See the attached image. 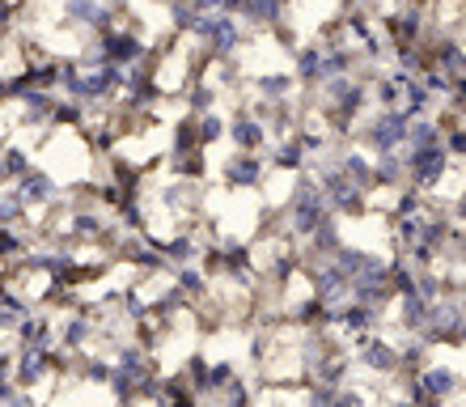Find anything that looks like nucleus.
Returning a JSON list of instances; mask_svg holds the SVG:
<instances>
[{"label": "nucleus", "mask_w": 466, "mask_h": 407, "mask_svg": "<svg viewBox=\"0 0 466 407\" xmlns=\"http://www.w3.org/2000/svg\"><path fill=\"white\" fill-rule=\"evenodd\" d=\"M191 38L208 51L212 60H238V51L250 43L246 25L229 13H199L196 25H191Z\"/></svg>", "instance_id": "obj_1"}, {"label": "nucleus", "mask_w": 466, "mask_h": 407, "mask_svg": "<svg viewBox=\"0 0 466 407\" xmlns=\"http://www.w3.org/2000/svg\"><path fill=\"white\" fill-rule=\"evenodd\" d=\"M102 60V64H119V68H132V64H148V43L140 35V25H111L106 35L94 38V47L86 51V64Z\"/></svg>", "instance_id": "obj_2"}, {"label": "nucleus", "mask_w": 466, "mask_h": 407, "mask_svg": "<svg viewBox=\"0 0 466 407\" xmlns=\"http://www.w3.org/2000/svg\"><path fill=\"white\" fill-rule=\"evenodd\" d=\"M327 217H335V212H331V204H327V196H322L319 178H314V174H301L293 187V199H289V225H293V234L314 238Z\"/></svg>", "instance_id": "obj_3"}, {"label": "nucleus", "mask_w": 466, "mask_h": 407, "mask_svg": "<svg viewBox=\"0 0 466 407\" xmlns=\"http://www.w3.org/2000/svg\"><path fill=\"white\" fill-rule=\"evenodd\" d=\"M322 94H327V119L335 124V132H352L369 107V86L360 76H335L322 86Z\"/></svg>", "instance_id": "obj_4"}, {"label": "nucleus", "mask_w": 466, "mask_h": 407, "mask_svg": "<svg viewBox=\"0 0 466 407\" xmlns=\"http://www.w3.org/2000/svg\"><path fill=\"white\" fill-rule=\"evenodd\" d=\"M407 119L403 111H378L369 124H360V140L373 158H386V153H403L407 148Z\"/></svg>", "instance_id": "obj_5"}, {"label": "nucleus", "mask_w": 466, "mask_h": 407, "mask_svg": "<svg viewBox=\"0 0 466 407\" xmlns=\"http://www.w3.org/2000/svg\"><path fill=\"white\" fill-rule=\"evenodd\" d=\"M60 22L68 30H81V35H106L111 25H119V13L106 5V0H64L60 5Z\"/></svg>", "instance_id": "obj_6"}, {"label": "nucleus", "mask_w": 466, "mask_h": 407, "mask_svg": "<svg viewBox=\"0 0 466 407\" xmlns=\"http://www.w3.org/2000/svg\"><path fill=\"white\" fill-rule=\"evenodd\" d=\"M403 161H407V187H416V191L441 187V178L450 174V153H445V145L441 148H407Z\"/></svg>", "instance_id": "obj_7"}, {"label": "nucleus", "mask_w": 466, "mask_h": 407, "mask_svg": "<svg viewBox=\"0 0 466 407\" xmlns=\"http://www.w3.org/2000/svg\"><path fill=\"white\" fill-rule=\"evenodd\" d=\"M17 196L25 199V209H30V217H35V212H47V209H56V204H60V196H64V183L60 178H56V174L51 170H43V166H30V174H25V178H17Z\"/></svg>", "instance_id": "obj_8"}, {"label": "nucleus", "mask_w": 466, "mask_h": 407, "mask_svg": "<svg viewBox=\"0 0 466 407\" xmlns=\"http://www.w3.org/2000/svg\"><path fill=\"white\" fill-rule=\"evenodd\" d=\"M221 178L229 191H258L268 183V161H263V153H229L221 166Z\"/></svg>", "instance_id": "obj_9"}, {"label": "nucleus", "mask_w": 466, "mask_h": 407, "mask_svg": "<svg viewBox=\"0 0 466 407\" xmlns=\"http://www.w3.org/2000/svg\"><path fill=\"white\" fill-rule=\"evenodd\" d=\"M56 352H60V348H56ZM56 352L17 348V357H13V382H17V391H35V386L47 382V373L56 370Z\"/></svg>", "instance_id": "obj_10"}, {"label": "nucleus", "mask_w": 466, "mask_h": 407, "mask_svg": "<svg viewBox=\"0 0 466 407\" xmlns=\"http://www.w3.org/2000/svg\"><path fill=\"white\" fill-rule=\"evenodd\" d=\"M229 140H233V153H263L271 132L263 119L250 115V107H242V111H233V119H229Z\"/></svg>", "instance_id": "obj_11"}, {"label": "nucleus", "mask_w": 466, "mask_h": 407, "mask_svg": "<svg viewBox=\"0 0 466 407\" xmlns=\"http://www.w3.org/2000/svg\"><path fill=\"white\" fill-rule=\"evenodd\" d=\"M386 35H390L394 51H407V47H420V38H424V17L420 9H399V13H386Z\"/></svg>", "instance_id": "obj_12"}, {"label": "nucleus", "mask_w": 466, "mask_h": 407, "mask_svg": "<svg viewBox=\"0 0 466 407\" xmlns=\"http://www.w3.org/2000/svg\"><path fill=\"white\" fill-rule=\"evenodd\" d=\"M284 17H289V0H246V9L238 13L246 30H284Z\"/></svg>", "instance_id": "obj_13"}, {"label": "nucleus", "mask_w": 466, "mask_h": 407, "mask_svg": "<svg viewBox=\"0 0 466 407\" xmlns=\"http://www.w3.org/2000/svg\"><path fill=\"white\" fill-rule=\"evenodd\" d=\"M94 335H98V322L89 319L86 310H73V314H68V319L60 322V331H56V340H60L64 352H81V348H86L89 340H94Z\"/></svg>", "instance_id": "obj_14"}, {"label": "nucleus", "mask_w": 466, "mask_h": 407, "mask_svg": "<svg viewBox=\"0 0 466 407\" xmlns=\"http://www.w3.org/2000/svg\"><path fill=\"white\" fill-rule=\"evenodd\" d=\"M293 76H297V86H306V89L322 86V43H306V47L293 51Z\"/></svg>", "instance_id": "obj_15"}, {"label": "nucleus", "mask_w": 466, "mask_h": 407, "mask_svg": "<svg viewBox=\"0 0 466 407\" xmlns=\"http://www.w3.org/2000/svg\"><path fill=\"white\" fill-rule=\"evenodd\" d=\"M271 166H276V170H289V174H301V170H309V153L301 148V140L289 132V136H280V140H271Z\"/></svg>", "instance_id": "obj_16"}, {"label": "nucleus", "mask_w": 466, "mask_h": 407, "mask_svg": "<svg viewBox=\"0 0 466 407\" xmlns=\"http://www.w3.org/2000/svg\"><path fill=\"white\" fill-rule=\"evenodd\" d=\"M250 89H255V98H263V102H293L297 76L293 73H258V76H250Z\"/></svg>", "instance_id": "obj_17"}, {"label": "nucleus", "mask_w": 466, "mask_h": 407, "mask_svg": "<svg viewBox=\"0 0 466 407\" xmlns=\"http://www.w3.org/2000/svg\"><path fill=\"white\" fill-rule=\"evenodd\" d=\"M445 145V124L441 119H416V124L407 127V148H441ZM403 148V153H407Z\"/></svg>", "instance_id": "obj_18"}, {"label": "nucleus", "mask_w": 466, "mask_h": 407, "mask_svg": "<svg viewBox=\"0 0 466 407\" xmlns=\"http://www.w3.org/2000/svg\"><path fill=\"white\" fill-rule=\"evenodd\" d=\"M339 166H344L348 183L360 187V191H373V158H369L365 148H352V153H344L339 158Z\"/></svg>", "instance_id": "obj_19"}, {"label": "nucleus", "mask_w": 466, "mask_h": 407, "mask_svg": "<svg viewBox=\"0 0 466 407\" xmlns=\"http://www.w3.org/2000/svg\"><path fill=\"white\" fill-rule=\"evenodd\" d=\"M157 247L166 255V263H174V268H191V259H199L196 234H178V238H166V242L157 238Z\"/></svg>", "instance_id": "obj_20"}, {"label": "nucleus", "mask_w": 466, "mask_h": 407, "mask_svg": "<svg viewBox=\"0 0 466 407\" xmlns=\"http://www.w3.org/2000/svg\"><path fill=\"white\" fill-rule=\"evenodd\" d=\"M25 221H30V209L17 196V187H0V229H22Z\"/></svg>", "instance_id": "obj_21"}, {"label": "nucleus", "mask_w": 466, "mask_h": 407, "mask_svg": "<svg viewBox=\"0 0 466 407\" xmlns=\"http://www.w3.org/2000/svg\"><path fill=\"white\" fill-rule=\"evenodd\" d=\"M170 174L174 178H183V183H204V174H208V158H204V148H196V153H174Z\"/></svg>", "instance_id": "obj_22"}, {"label": "nucleus", "mask_w": 466, "mask_h": 407, "mask_svg": "<svg viewBox=\"0 0 466 407\" xmlns=\"http://www.w3.org/2000/svg\"><path fill=\"white\" fill-rule=\"evenodd\" d=\"M403 178H407L403 153H386V158H373V187H403Z\"/></svg>", "instance_id": "obj_23"}, {"label": "nucleus", "mask_w": 466, "mask_h": 407, "mask_svg": "<svg viewBox=\"0 0 466 407\" xmlns=\"http://www.w3.org/2000/svg\"><path fill=\"white\" fill-rule=\"evenodd\" d=\"M25 86L60 94V60H35V64L25 60Z\"/></svg>", "instance_id": "obj_24"}, {"label": "nucleus", "mask_w": 466, "mask_h": 407, "mask_svg": "<svg viewBox=\"0 0 466 407\" xmlns=\"http://www.w3.org/2000/svg\"><path fill=\"white\" fill-rule=\"evenodd\" d=\"M399 111H403L407 124H416V119H429V111H432V94H429L424 86H420V81H411V86H407V94H403V107H399Z\"/></svg>", "instance_id": "obj_25"}, {"label": "nucleus", "mask_w": 466, "mask_h": 407, "mask_svg": "<svg viewBox=\"0 0 466 407\" xmlns=\"http://www.w3.org/2000/svg\"><path fill=\"white\" fill-rule=\"evenodd\" d=\"M196 127H199V148H212V145H221L225 136H229V115L208 111V115H199L196 119Z\"/></svg>", "instance_id": "obj_26"}, {"label": "nucleus", "mask_w": 466, "mask_h": 407, "mask_svg": "<svg viewBox=\"0 0 466 407\" xmlns=\"http://www.w3.org/2000/svg\"><path fill=\"white\" fill-rule=\"evenodd\" d=\"M30 255V238L22 229H0V268H13Z\"/></svg>", "instance_id": "obj_27"}, {"label": "nucleus", "mask_w": 466, "mask_h": 407, "mask_svg": "<svg viewBox=\"0 0 466 407\" xmlns=\"http://www.w3.org/2000/svg\"><path fill=\"white\" fill-rule=\"evenodd\" d=\"M166 17H170V30L174 35H191V25H196V5L191 0H166Z\"/></svg>", "instance_id": "obj_28"}, {"label": "nucleus", "mask_w": 466, "mask_h": 407, "mask_svg": "<svg viewBox=\"0 0 466 407\" xmlns=\"http://www.w3.org/2000/svg\"><path fill=\"white\" fill-rule=\"evenodd\" d=\"M187 111L196 115H208V111H217V86H208V81H196V86L187 89Z\"/></svg>", "instance_id": "obj_29"}, {"label": "nucleus", "mask_w": 466, "mask_h": 407, "mask_svg": "<svg viewBox=\"0 0 466 407\" xmlns=\"http://www.w3.org/2000/svg\"><path fill=\"white\" fill-rule=\"evenodd\" d=\"M0 161H5V174H9V183H17V178H25L30 174V153H25L22 145H5V153H0Z\"/></svg>", "instance_id": "obj_30"}, {"label": "nucleus", "mask_w": 466, "mask_h": 407, "mask_svg": "<svg viewBox=\"0 0 466 407\" xmlns=\"http://www.w3.org/2000/svg\"><path fill=\"white\" fill-rule=\"evenodd\" d=\"M199 148V127H196V115H187L183 124L174 127V140H170V158L174 153H196Z\"/></svg>", "instance_id": "obj_31"}, {"label": "nucleus", "mask_w": 466, "mask_h": 407, "mask_svg": "<svg viewBox=\"0 0 466 407\" xmlns=\"http://www.w3.org/2000/svg\"><path fill=\"white\" fill-rule=\"evenodd\" d=\"M170 276H174V284H178L187 297H204V293H208V280H204V271H199L196 263H191V268H174Z\"/></svg>", "instance_id": "obj_32"}, {"label": "nucleus", "mask_w": 466, "mask_h": 407, "mask_svg": "<svg viewBox=\"0 0 466 407\" xmlns=\"http://www.w3.org/2000/svg\"><path fill=\"white\" fill-rule=\"evenodd\" d=\"M360 361H365L369 370H390L394 365V352L381 340H360Z\"/></svg>", "instance_id": "obj_33"}, {"label": "nucleus", "mask_w": 466, "mask_h": 407, "mask_svg": "<svg viewBox=\"0 0 466 407\" xmlns=\"http://www.w3.org/2000/svg\"><path fill=\"white\" fill-rule=\"evenodd\" d=\"M314 250L319 255H339V225H335V217H327V221L319 225V234H314Z\"/></svg>", "instance_id": "obj_34"}, {"label": "nucleus", "mask_w": 466, "mask_h": 407, "mask_svg": "<svg viewBox=\"0 0 466 407\" xmlns=\"http://www.w3.org/2000/svg\"><path fill=\"white\" fill-rule=\"evenodd\" d=\"M454 81H458V76L441 73V68H424V73H420V86L429 89L432 98H437V94H441V98H450V94H454Z\"/></svg>", "instance_id": "obj_35"}, {"label": "nucleus", "mask_w": 466, "mask_h": 407, "mask_svg": "<svg viewBox=\"0 0 466 407\" xmlns=\"http://www.w3.org/2000/svg\"><path fill=\"white\" fill-rule=\"evenodd\" d=\"M420 212H424V191L403 187V191L394 196V217H420Z\"/></svg>", "instance_id": "obj_36"}, {"label": "nucleus", "mask_w": 466, "mask_h": 407, "mask_svg": "<svg viewBox=\"0 0 466 407\" xmlns=\"http://www.w3.org/2000/svg\"><path fill=\"white\" fill-rule=\"evenodd\" d=\"M119 221L127 225V229H136V234H145V209H140V199H136V196H123Z\"/></svg>", "instance_id": "obj_37"}, {"label": "nucleus", "mask_w": 466, "mask_h": 407, "mask_svg": "<svg viewBox=\"0 0 466 407\" xmlns=\"http://www.w3.org/2000/svg\"><path fill=\"white\" fill-rule=\"evenodd\" d=\"M297 140H301V148H306L309 158H322L327 148H331V140H327V132H314V127H297Z\"/></svg>", "instance_id": "obj_38"}, {"label": "nucleus", "mask_w": 466, "mask_h": 407, "mask_svg": "<svg viewBox=\"0 0 466 407\" xmlns=\"http://www.w3.org/2000/svg\"><path fill=\"white\" fill-rule=\"evenodd\" d=\"M445 153H450V161L466 158V124H454L450 132H445Z\"/></svg>", "instance_id": "obj_39"}, {"label": "nucleus", "mask_w": 466, "mask_h": 407, "mask_svg": "<svg viewBox=\"0 0 466 407\" xmlns=\"http://www.w3.org/2000/svg\"><path fill=\"white\" fill-rule=\"evenodd\" d=\"M13 13H17V5H13V0H0V35L13 25Z\"/></svg>", "instance_id": "obj_40"}, {"label": "nucleus", "mask_w": 466, "mask_h": 407, "mask_svg": "<svg viewBox=\"0 0 466 407\" xmlns=\"http://www.w3.org/2000/svg\"><path fill=\"white\" fill-rule=\"evenodd\" d=\"M13 395H17V382H13V378H0V407H9Z\"/></svg>", "instance_id": "obj_41"}, {"label": "nucleus", "mask_w": 466, "mask_h": 407, "mask_svg": "<svg viewBox=\"0 0 466 407\" xmlns=\"http://www.w3.org/2000/svg\"><path fill=\"white\" fill-rule=\"evenodd\" d=\"M9 407H38V399L30 395V391H17V395H13V403Z\"/></svg>", "instance_id": "obj_42"}, {"label": "nucleus", "mask_w": 466, "mask_h": 407, "mask_svg": "<svg viewBox=\"0 0 466 407\" xmlns=\"http://www.w3.org/2000/svg\"><path fill=\"white\" fill-rule=\"evenodd\" d=\"M196 13H221V0H191Z\"/></svg>", "instance_id": "obj_43"}, {"label": "nucleus", "mask_w": 466, "mask_h": 407, "mask_svg": "<svg viewBox=\"0 0 466 407\" xmlns=\"http://www.w3.org/2000/svg\"><path fill=\"white\" fill-rule=\"evenodd\" d=\"M242 9H246V0H221V13H229V17H238Z\"/></svg>", "instance_id": "obj_44"}, {"label": "nucleus", "mask_w": 466, "mask_h": 407, "mask_svg": "<svg viewBox=\"0 0 466 407\" xmlns=\"http://www.w3.org/2000/svg\"><path fill=\"white\" fill-rule=\"evenodd\" d=\"M454 217H458V221H466V191L454 199Z\"/></svg>", "instance_id": "obj_45"}, {"label": "nucleus", "mask_w": 466, "mask_h": 407, "mask_svg": "<svg viewBox=\"0 0 466 407\" xmlns=\"http://www.w3.org/2000/svg\"><path fill=\"white\" fill-rule=\"evenodd\" d=\"M106 5H111L115 13H127V9H132V0H106Z\"/></svg>", "instance_id": "obj_46"}, {"label": "nucleus", "mask_w": 466, "mask_h": 407, "mask_svg": "<svg viewBox=\"0 0 466 407\" xmlns=\"http://www.w3.org/2000/svg\"><path fill=\"white\" fill-rule=\"evenodd\" d=\"M462 76H466V56H462Z\"/></svg>", "instance_id": "obj_47"}]
</instances>
